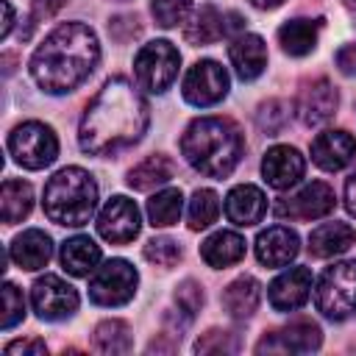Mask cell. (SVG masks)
<instances>
[{"instance_id":"obj_1","label":"cell","mask_w":356,"mask_h":356,"mask_svg":"<svg viewBox=\"0 0 356 356\" xmlns=\"http://www.w3.org/2000/svg\"><path fill=\"white\" fill-rule=\"evenodd\" d=\"M150 125V106L139 92V83L114 75L100 92L89 100L81 128L78 145L89 156H114L125 147H134Z\"/></svg>"},{"instance_id":"obj_2","label":"cell","mask_w":356,"mask_h":356,"mask_svg":"<svg viewBox=\"0 0 356 356\" xmlns=\"http://www.w3.org/2000/svg\"><path fill=\"white\" fill-rule=\"evenodd\" d=\"M100 58V42L83 22H64L53 28L31 56V75L47 95H67L78 89Z\"/></svg>"},{"instance_id":"obj_3","label":"cell","mask_w":356,"mask_h":356,"mask_svg":"<svg viewBox=\"0 0 356 356\" xmlns=\"http://www.w3.org/2000/svg\"><path fill=\"white\" fill-rule=\"evenodd\" d=\"M181 153L200 175L225 178L245 153V136L228 117H197L181 136Z\"/></svg>"},{"instance_id":"obj_4","label":"cell","mask_w":356,"mask_h":356,"mask_svg":"<svg viewBox=\"0 0 356 356\" xmlns=\"http://www.w3.org/2000/svg\"><path fill=\"white\" fill-rule=\"evenodd\" d=\"M44 214L56 225L81 228L97 206V184L83 167H64L44 184Z\"/></svg>"},{"instance_id":"obj_5","label":"cell","mask_w":356,"mask_h":356,"mask_svg":"<svg viewBox=\"0 0 356 356\" xmlns=\"http://www.w3.org/2000/svg\"><path fill=\"white\" fill-rule=\"evenodd\" d=\"M314 303L328 320H348L356 314V261L331 264L317 281Z\"/></svg>"},{"instance_id":"obj_6","label":"cell","mask_w":356,"mask_h":356,"mask_svg":"<svg viewBox=\"0 0 356 356\" xmlns=\"http://www.w3.org/2000/svg\"><path fill=\"white\" fill-rule=\"evenodd\" d=\"M8 153L25 170H44L58 156V139L50 125L28 120L8 134Z\"/></svg>"},{"instance_id":"obj_7","label":"cell","mask_w":356,"mask_h":356,"mask_svg":"<svg viewBox=\"0 0 356 356\" xmlns=\"http://www.w3.org/2000/svg\"><path fill=\"white\" fill-rule=\"evenodd\" d=\"M178 67H181L178 50L167 39H156V42L145 44L136 53V58H134V78H136L139 89L161 95L178 78Z\"/></svg>"},{"instance_id":"obj_8","label":"cell","mask_w":356,"mask_h":356,"mask_svg":"<svg viewBox=\"0 0 356 356\" xmlns=\"http://www.w3.org/2000/svg\"><path fill=\"white\" fill-rule=\"evenodd\" d=\"M139 284V273L125 259H108L95 267L89 278V298L97 306H122L134 298Z\"/></svg>"},{"instance_id":"obj_9","label":"cell","mask_w":356,"mask_h":356,"mask_svg":"<svg viewBox=\"0 0 356 356\" xmlns=\"http://www.w3.org/2000/svg\"><path fill=\"white\" fill-rule=\"evenodd\" d=\"M31 303L42 320L58 323L78 312V292L58 275H42L31 286Z\"/></svg>"},{"instance_id":"obj_10","label":"cell","mask_w":356,"mask_h":356,"mask_svg":"<svg viewBox=\"0 0 356 356\" xmlns=\"http://www.w3.org/2000/svg\"><path fill=\"white\" fill-rule=\"evenodd\" d=\"M225 95H228V72L222 70V64L211 58L192 64L189 72L184 75V97L197 108H209L220 103Z\"/></svg>"},{"instance_id":"obj_11","label":"cell","mask_w":356,"mask_h":356,"mask_svg":"<svg viewBox=\"0 0 356 356\" xmlns=\"http://www.w3.org/2000/svg\"><path fill=\"white\" fill-rule=\"evenodd\" d=\"M337 106H339V95L334 83L328 78H312L300 83L292 108L306 128H317V125H325L337 114Z\"/></svg>"},{"instance_id":"obj_12","label":"cell","mask_w":356,"mask_h":356,"mask_svg":"<svg viewBox=\"0 0 356 356\" xmlns=\"http://www.w3.org/2000/svg\"><path fill=\"white\" fill-rule=\"evenodd\" d=\"M142 228V217H139V206L125 197V195H114L106 200V206L97 214V234L111 242V245H128L136 239Z\"/></svg>"},{"instance_id":"obj_13","label":"cell","mask_w":356,"mask_h":356,"mask_svg":"<svg viewBox=\"0 0 356 356\" xmlns=\"http://www.w3.org/2000/svg\"><path fill=\"white\" fill-rule=\"evenodd\" d=\"M337 206L334 189L325 181H312L303 189H298L289 197H281L275 203V217L281 220H320L331 214Z\"/></svg>"},{"instance_id":"obj_14","label":"cell","mask_w":356,"mask_h":356,"mask_svg":"<svg viewBox=\"0 0 356 356\" xmlns=\"http://www.w3.org/2000/svg\"><path fill=\"white\" fill-rule=\"evenodd\" d=\"M306 172V159L300 156L298 147H289V145H275L264 153V161H261V175L267 181V186L273 189H289L295 186Z\"/></svg>"},{"instance_id":"obj_15","label":"cell","mask_w":356,"mask_h":356,"mask_svg":"<svg viewBox=\"0 0 356 356\" xmlns=\"http://www.w3.org/2000/svg\"><path fill=\"white\" fill-rule=\"evenodd\" d=\"M353 156H356V139L342 128H328L317 134L312 142V161L325 172H337L348 167Z\"/></svg>"},{"instance_id":"obj_16","label":"cell","mask_w":356,"mask_h":356,"mask_svg":"<svg viewBox=\"0 0 356 356\" xmlns=\"http://www.w3.org/2000/svg\"><path fill=\"white\" fill-rule=\"evenodd\" d=\"M312 295V270L309 267H289L284 270L267 289L270 306L275 312H295Z\"/></svg>"},{"instance_id":"obj_17","label":"cell","mask_w":356,"mask_h":356,"mask_svg":"<svg viewBox=\"0 0 356 356\" xmlns=\"http://www.w3.org/2000/svg\"><path fill=\"white\" fill-rule=\"evenodd\" d=\"M300 250V239L286 225H270L256 236V259L264 267H286Z\"/></svg>"},{"instance_id":"obj_18","label":"cell","mask_w":356,"mask_h":356,"mask_svg":"<svg viewBox=\"0 0 356 356\" xmlns=\"http://www.w3.org/2000/svg\"><path fill=\"white\" fill-rule=\"evenodd\" d=\"M264 214H267V197L259 186L239 184L225 195V217L234 225H239V228L256 225L264 220Z\"/></svg>"},{"instance_id":"obj_19","label":"cell","mask_w":356,"mask_h":356,"mask_svg":"<svg viewBox=\"0 0 356 356\" xmlns=\"http://www.w3.org/2000/svg\"><path fill=\"white\" fill-rule=\"evenodd\" d=\"M228 58L242 81H256L267 67V44L256 33H239L228 44Z\"/></svg>"},{"instance_id":"obj_20","label":"cell","mask_w":356,"mask_h":356,"mask_svg":"<svg viewBox=\"0 0 356 356\" xmlns=\"http://www.w3.org/2000/svg\"><path fill=\"white\" fill-rule=\"evenodd\" d=\"M8 256L19 270H28V273L42 270L53 256V239L42 228H28L19 236H14Z\"/></svg>"},{"instance_id":"obj_21","label":"cell","mask_w":356,"mask_h":356,"mask_svg":"<svg viewBox=\"0 0 356 356\" xmlns=\"http://www.w3.org/2000/svg\"><path fill=\"white\" fill-rule=\"evenodd\" d=\"M356 242V231L348 222H323L309 234V253L317 259H331L345 253L350 245Z\"/></svg>"},{"instance_id":"obj_22","label":"cell","mask_w":356,"mask_h":356,"mask_svg":"<svg viewBox=\"0 0 356 356\" xmlns=\"http://www.w3.org/2000/svg\"><path fill=\"white\" fill-rule=\"evenodd\" d=\"M261 300V286L253 275H239L234 278L225 292H222V309L234 317V320H248L253 317V312L259 309Z\"/></svg>"},{"instance_id":"obj_23","label":"cell","mask_w":356,"mask_h":356,"mask_svg":"<svg viewBox=\"0 0 356 356\" xmlns=\"http://www.w3.org/2000/svg\"><path fill=\"white\" fill-rule=\"evenodd\" d=\"M200 256L209 267L222 270L231 267L236 261H242L245 256V239L236 231H214L203 245H200Z\"/></svg>"},{"instance_id":"obj_24","label":"cell","mask_w":356,"mask_h":356,"mask_svg":"<svg viewBox=\"0 0 356 356\" xmlns=\"http://www.w3.org/2000/svg\"><path fill=\"white\" fill-rule=\"evenodd\" d=\"M320 28H323V19H289L278 28V44L284 53L295 58L309 56L317 47Z\"/></svg>"},{"instance_id":"obj_25","label":"cell","mask_w":356,"mask_h":356,"mask_svg":"<svg viewBox=\"0 0 356 356\" xmlns=\"http://www.w3.org/2000/svg\"><path fill=\"white\" fill-rule=\"evenodd\" d=\"M225 36V14H220L211 3L192 11L189 22L184 25V39L189 44H211Z\"/></svg>"},{"instance_id":"obj_26","label":"cell","mask_w":356,"mask_h":356,"mask_svg":"<svg viewBox=\"0 0 356 356\" xmlns=\"http://www.w3.org/2000/svg\"><path fill=\"white\" fill-rule=\"evenodd\" d=\"M97 261H100V245L92 236L78 234L61 245V264L70 275H78V278L89 275V273H95Z\"/></svg>"},{"instance_id":"obj_27","label":"cell","mask_w":356,"mask_h":356,"mask_svg":"<svg viewBox=\"0 0 356 356\" xmlns=\"http://www.w3.org/2000/svg\"><path fill=\"white\" fill-rule=\"evenodd\" d=\"M172 175H175V164L164 153H156V156L142 159L136 167H131L128 186L136 189V192H150L156 186H164Z\"/></svg>"},{"instance_id":"obj_28","label":"cell","mask_w":356,"mask_h":356,"mask_svg":"<svg viewBox=\"0 0 356 356\" xmlns=\"http://www.w3.org/2000/svg\"><path fill=\"white\" fill-rule=\"evenodd\" d=\"M33 209V189L28 181H17V178H8L3 181V189H0V217L6 225H14L19 220H25Z\"/></svg>"},{"instance_id":"obj_29","label":"cell","mask_w":356,"mask_h":356,"mask_svg":"<svg viewBox=\"0 0 356 356\" xmlns=\"http://www.w3.org/2000/svg\"><path fill=\"white\" fill-rule=\"evenodd\" d=\"M278 339H281V348L284 353H312L320 348L323 342V331L314 320L309 317H298L292 323H286L281 331H275Z\"/></svg>"},{"instance_id":"obj_30","label":"cell","mask_w":356,"mask_h":356,"mask_svg":"<svg viewBox=\"0 0 356 356\" xmlns=\"http://www.w3.org/2000/svg\"><path fill=\"white\" fill-rule=\"evenodd\" d=\"M92 348L97 353H106V356H117V353H128L134 348V339H131V328L125 320H103L95 334H92Z\"/></svg>"},{"instance_id":"obj_31","label":"cell","mask_w":356,"mask_h":356,"mask_svg":"<svg viewBox=\"0 0 356 356\" xmlns=\"http://www.w3.org/2000/svg\"><path fill=\"white\" fill-rule=\"evenodd\" d=\"M181 209H184V195H181V189L170 186V189L156 192L147 200V220L153 228H167V225L178 222Z\"/></svg>"},{"instance_id":"obj_32","label":"cell","mask_w":356,"mask_h":356,"mask_svg":"<svg viewBox=\"0 0 356 356\" xmlns=\"http://www.w3.org/2000/svg\"><path fill=\"white\" fill-rule=\"evenodd\" d=\"M189 228L192 231H203L209 228L217 214H220V197L214 189H195L192 200H189Z\"/></svg>"},{"instance_id":"obj_33","label":"cell","mask_w":356,"mask_h":356,"mask_svg":"<svg viewBox=\"0 0 356 356\" xmlns=\"http://www.w3.org/2000/svg\"><path fill=\"white\" fill-rule=\"evenodd\" d=\"M289 114H292L289 103L273 97V100H267V103L259 106V111H256V125H259L264 134L275 136V134L289 122Z\"/></svg>"},{"instance_id":"obj_34","label":"cell","mask_w":356,"mask_h":356,"mask_svg":"<svg viewBox=\"0 0 356 356\" xmlns=\"http://www.w3.org/2000/svg\"><path fill=\"white\" fill-rule=\"evenodd\" d=\"M192 11V0H153L150 3V14L156 19V25L161 28H175L178 22H184Z\"/></svg>"},{"instance_id":"obj_35","label":"cell","mask_w":356,"mask_h":356,"mask_svg":"<svg viewBox=\"0 0 356 356\" xmlns=\"http://www.w3.org/2000/svg\"><path fill=\"white\" fill-rule=\"evenodd\" d=\"M145 259L159 264V267H175L181 261V245L170 236H156L150 242H145Z\"/></svg>"},{"instance_id":"obj_36","label":"cell","mask_w":356,"mask_h":356,"mask_svg":"<svg viewBox=\"0 0 356 356\" xmlns=\"http://www.w3.org/2000/svg\"><path fill=\"white\" fill-rule=\"evenodd\" d=\"M22 317H25V298H22V292H19L11 281H6V284H3V314H0V328L8 331V328H14Z\"/></svg>"},{"instance_id":"obj_37","label":"cell","mask_w":356,"mask_h":356,"mask_svg":"<svg viewBox=\"0 0 356 356\" xmlns=\"http://www.w3.org/2000/svg\"><path fill=\"white\" fill-rule=\"evenodd\" d=\"M175 306H178V314L192 320L200 312V306H203V286L197 281H192V278L181 281L175 286Z\"/></svg>"},{"instance_id":"obj_38","label":"cell","mask_w":356,"mask_h":356,"mask_svg":"<svg viewBox=\"0 0 356 356\" xmlns=\"http://www.w3.org/2000/svg\"><path fill=\"white\" fill-rule=\"evenodd\" d=\"M197 353H236L239 350V339L234 331H220V328H211L206 331L197 345H195Z\"/></svg>"},{"instance_id":"obj_39","label":"cell","mask_w":356,"mask_h":356,"mask_svg":"<svg viewBox=\"0 0 356 356\" xmlns=\"http://www.w3.org/2000/svg\"><path fill=\"white\" fill-rule=\"evenodd\" d=\"M67 6V0H31V14H28V36H31V31H33V25L36 22H42V19H50L58 8H64Z\"/></svg>"},{"instance_id":"obj_40","label":"cell","mask_w":356,"mask_h":356,"mask_svg":"<svg viewBox=\"0 0 356 356\" xmlns=\"http://www.w3.org/2000/svg\"><path fill=\"white\" fill-rule=\"evenodd\" d=\"M6 356H17V353H25V356H44L47 353V345L42 339H17V342H8Z\"/></svg>"},{"instance_id":"obj_41","label":"cell","mask_w":356,"mask_h":356,"mask_svg":"<svg viewBox=\"0 0 356 356\" xmlns=\"http://www.w3.org/2000/svg\"><path fill=\"white\" fill-rule=\"evenodd\" d=\"M334 64L339 67L342 75H356V42L353 44H342L334 56Z\"/></svg>"},{"instance_id":"obj_42","label":"cell","mask_w":356,"mask_h":356,"mask_svg":"<svg viewBox=\"0 0 356 356\" xmlns=\"http://www.w3.org/2000/svg\"><path fill=\"white\" fill-rule=\"evenodd\" d=\"M345 209L356 217V172L348 175V181H345Z\"/></svg>"},{"instance_id":"obj_43","label":"cell","mask_w":356,"mask_h":356,"mask_svg":"<svg viewBox=\"0 0 356 356\" xmlns=\"http://www.w3.org/2000/svg\"><path fill=\"white\" fill-rule=\"evenodd\" d=\"M0 6H3V28H0V36L6 39L11 33V25H14V8H11L8 0H0Z\"/></svg>"},{"instance_id":"obj_44","label":"cell","mask_w":356,"mask_h":356,"mask_svg":"<svg viewBox=\"0 0 356 356\" xmlns=\"http://www.w3.org/2000/svg\"><path fill=\"white\" fill-rule=\"evenodd\" d=\"M256 8H261V11H270V8H278L284 0H250Z\"/></svg>"},{"instance_id":"obj_45","label":"cell","mask_w":356,"mask_h":356,"mask_svg":"<svg viewBox=\"0 0 356 356\" xmlns=\"http://www.w3.org/2000/svg\"><path fill=\"white\" fill-rule=\"evenodd\" d=\"M345 3H348V6H350V8H356V0H345Z\"/></svg>"}]
</instances>
